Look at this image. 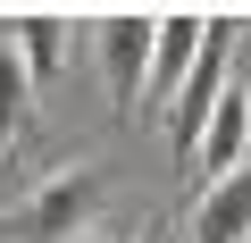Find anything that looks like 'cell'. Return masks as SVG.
Instances as JSON below:
<instances>
[{
    "label": "cell",
    "mask_w": 251,
    "mask_h": 243,
    "mask_svg": "<svg viewBox=\"0 0 251 243\" xmlns=\"http://www.w3.org/2000/svg\"><path fill=\"white\" fill-rule=\"evenodd\" d=\"M243 151H251V59L226 76V92H218V109H209V126H201L193 160H201L209 185H218V176H243Z\"/></svg>",
    "instance_id": "cell-2"
},
{
    "label": "cell",
    "mask_w": 251,
    "mask_h": 243,
    "mask_svg": "<svg viewBox=\"0 0 251 243\" xmlns=\"http://www.w3.org/2000/svg\"><path fill=\"white\" fill-rule=\"evenodd\" d=\"M151 34H159V17H134V9H117V17L100 26V67H109V101H117V109H143Z\"/></svg>",
    "instance_id": "cell-4"
},
{
    "label": "cell",
    "mask_w": 251,
    "mask_h": 243,
    "mask_svg": "<svg viewBox=\"0 0 251 243\" xmlns=\"http://www.w3.org/2000/svg\"><path fill=\"white\" fill-rule=\"evenodd\" d=\"M0 34H9V51H17V67L34 76V84H50L59 67H67V17L59 9H42V17H9V26H0Z\"/></svg>",
    "instance_id": "cell-6"
},
{
    "label": "cell",
    "mask_w": 251,
    "mask_h": 243,
    "mask_svg": "<svg viewBox=\"0 0 251 243\" xmlns=\"http://www.w3.org/2000/svg\"><path fill=\"white\" fill-rule=\"evenodd\" d=\"M226 17H209V42H201V59H193V76H184V92H176V109H168V126H176V151H193L201 143V126H209V109H218V92H226V76H234V59H226Z\"/></svg>",
    "instance_id": "cell-3"
},
{
    "label": "cell",
    "mask_w": 251,
    "mask_h": 243,
    "mask_svg": "<svg viewBox=\"0 0 251 243\" xmlns=\"http://www.w3.org/2000/svg\"><path fill=\"white\" fill-rule=\"evenodd\" d=\"M84 243H117V235H84Z\"/></svg>",
    "instance_id": "cell-10"
},
{
    "label": "cell",
    "mask_w": 251,
    "mask_h": 243,
    "mask_svg": "<svg viewBox=\"0 0 251 243\" xmlns=\"http://www.w3.org/2000/svg\"><path fill=\"white\" fill-rule=\"evenodd\" d=\"M201 42H209V17H193V9L159 17V34H151V76H143V109H151V101H176V92H184V76H193Z\"/></svg>",
    "instance_id": "cell-5"
},
{
    "label": "cell",
    "mask_w": 251,
    "mask_h": 243,
    "mask_svg": "<svg viewBox=\"0 0 251 243\" xmlns=\"http://www.w3.org/2000/svg\"><path fill=\"white\" fill-rule=\"evenodd\" d=\"M100 218V176L92 168H50L17 210H0V235H25V243H75Z\"/></svg>",
    "instance_id": "cell-1"
},
{
    "label": "cell",
    "mask_w": 251,
    "mask_h": 243,
    "mask_svg": "<svg viewBox=\"0 0 251 243\" xmlns=\"http://www.w3.org/2000/svg\"><path fill=\"white\" fill-rule=\"evenodd\" d=\"M25 101H34V76L17 67V51H9V34H0V143H9V135L25 126Z\"/></svg>",
    "instance_id": "cell-8"
},
{
    "label": "cell",
    "mask_w": 251,
    "mask_h": 243,
    "mask_svg": "<svg viewBox=\"0 0 251 243\" xmlns=\"http://www.w3.org/2000/svg\"><path fill=\"white\" fill-rule=\"evenodd\" d=\"M193 243H251V168L243 176H218L193 210Z\"/></svg>",
    "instance_id": "cell-7"
},
{
    "label": "cell",
    "mask_w": 251,
    "mask_h": 243,
    "mask_svg": "<svg viewBox=\"0 0 251 243\" xmlns=\"http://www.w3.org/2000/svg\"><path fill=\"white\" fill-rule=\"evenodd\" d=\"M159 235H168V226H151V235H134V243H159Z\"/></svg>",
    "instance_id": "cell-9"
}]
</instances>
